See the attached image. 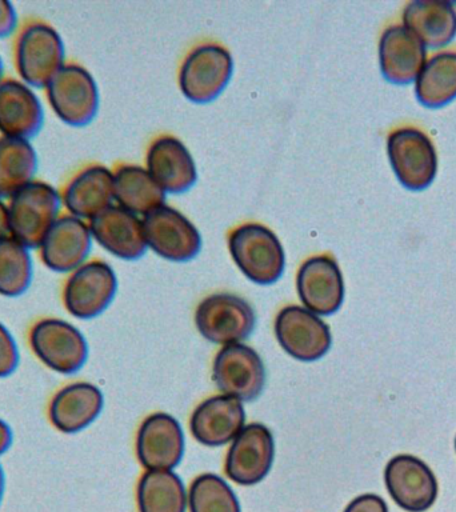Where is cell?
<instances>
[{
    "mask_svg": "<svg viewBox=\"0 0 456 512\" xmlns=\"http://www.w3.org/2000/svg\"><path fill=\"white\" fill-rule=\"evenodd\" d=\"M12 63L19 79L31 88H44L66 63L64 43L46 19L27 16L12 35Z\"/></svg>",
    "mask_w": 456,
    "mask_h": 512,
    "instance_id": "1",
    "label": "cell"
},
{
    "mask_svg": "<svg viewBox=\"0 0 456 512\" xmlns=\"http://www.w3.org/2000/svg\"><path fill=\"white\" fill-rule=\"evenodd\" d=\"M59 191L44 180L34 179L8 199L10 236L27 248L38 250L40 243L60 215Z\"/></svg>",
    "mask_w": 456,
    "mask_h": 512,
    "instance_id": "2",
    "label": "cell"
},
{
    "mask_svg": "<svg viewBox=\"0 0 456 512\" xmlns=\"http://www.w3.org/2000/svg\"><path fill=\"white\" fill-rule=\"evenodd\" d=\"M228 248L236 266L254 283L268 286L282 278L286 256L278 236L259 223L235 228Z\"/></svg>",
    "mask_w": 456,
    "mask_h": 512,
    "instance_id": "3",
    "label": "cell"
},
{
    "mask_svg": "<svg viewBox=\"0 0 456 512\" xmlns=\"http://www.w3.org/2000/svg\"><path fill=\"white\" fill-rule=\"evenodd\" d=\"M43 91L51 110L67 126H87L98 112V84L82 64L64 63Z\"/></svg>",
    "mask_w": 456,
    "mask_h": 512,
    "instance_id": "4",
    "label": "cell"
},
{
    "mask_svg": "<svg viewBox=\"0 0 456 512\" xmlns=\"http://www.w3.org/2000/svg\"><path fill=\"white\" fill-rule=\"evenodd\" d=\"M28 343L39 362L56 374L74 375L87 362V340L67 320L39 319L31 327Z\"/></svg>",
    "mask_w": 456,
    "mask_h": 512,
    "instance_id": "5",
    "label": "cell"
},
{
    "mask_svg": "<svg viewBox=\"0 0 456 512\" xmlns=\"http://www.w3.org/2000/svg\"><path fill=\"white\" fill-rule=\"evenodd\" d=\"M118 290V279L110 264L87 260L68 274L62 288V302L71 316L90 320L110 306Z\"/></svg>",
    "mask_w": 456,
    "mask_h": 512,
    "instance_id": "6",
    "label": "cell"
},
{
    "mask_svg": "<svg viewBox=\"0 0 456 512\" xmlns=\"http://www.w3.org/2000/svg\"><path fill=\"white\" fill-rule=\"evenodd\" d=\"M255 323L251 304L227 292L207 296L195 312V324L200 334L208 342L220 346L242 343L254 331Z\"/></svg>",
    "mask_w": 456,
    "mask_h": 512,
    "instance_id": "7",
    "label": "cell"
},
{
    "mask_svg": "<svg viewBox=\"0 0 456 512\" xmlns=\"http://www.w3.org/2000/svg\"><path fill=\"white\" fill-rule=\"evenodd\" d=\"M387 152L396 178L408 190L422 191L434 182L438 155L434 143L423 131L403 127L391 132Z\"/></svg>",
    "mask_w": 456,
    "mask_h": 512,
    "instance_id": "8",
    "label": "cell"
},
{
    "mask_svg": "<svg viewBox=\"0 0 456 512\" xmlns=\"http://www.w3.org/2000/svg\"><path fill=\"white\" fill-rule=\"evenodd\" d=\"M234 60L219 44H202L184 59L179 72V86L184 96L195 103L218 98L230 82Z\"/></svg>",
    "mask_w": 456,
    "mask_h": 512,
    "instance_id": "9",
    "label": "cell"
},
{
    "mask_svg": "<svg viewBox=\"0 0 456 512\" xmlns=\"http://www.w3.org/2000/svg\"><path fill=\"white\" fill-rule=\"evenodd\" d=\"M275 335L288 355L304 363L322 359L332 344L330 327L319 315L300 306H287L279 312Z\"/></svg>",
    "mask_w": 456,
    "mask_h": 512,
    "instance_id": "10",
    "label": "cell"
},
{
    "mask_svg": "<svg viewBox=\"0 0 456 512\" xmlns=\"http://www.w3.org/2000/svg\"><path fill=\"white\" fill-rule=\"evenodd\" d=\"M212 378L223 395L251 402L262 394L266 370L254 348L243 343L231 344L215 356Z\"/></svg>",
    "mask_w": 456,
    "mask_h": 512,
    "instance_id": "11",
    "label": "cell"
},
{
    "mask_svg": "<svg viewBox=\"0 0 456 512\" xmlns=\"http://www.w3.org/2000/svg\"><path fill=\"white\" fill-rule=\"evenodd\" d=\"M143 227L147 246L172 262H187L202 248L198 228L182 212L166 204L144 215Z\"/></svg>",
    "mask_w": 456,
    "mask_h": 512,
    "instance_id": "12",
    "label": "cell"
},
{
    "mask_svg": "<svg viewBox=\"0 0 456 512\" xmlns=\"http://www.w3.org/2000/svg\"><path fill=\"white\" fill-rule=\"evenodd\" d=\"M274 454L271 431L264 424H248L232 440L224 466L226 475L240 486H254L270 472Z\"/></svg>",
    "mask_w": 456,
    "mask_h": 512,
    "instance_id": "13",
    "label": "cell"
},
{
    "mask_svg": "<svg viewBox=\"0 0 456 512\" xmlns=\"http://www.w3.org/2000/svg\"><path fill=\"white\" fill-rule=\"evenodd\" d=\"M91 246L92 235L88 223L64 212L40 243L39 258L48 270L70 274L87 262Z\"/></svg>",
    "mask_w": 456,
    "mask_h": 512,
    "instance_id": "14",
    "label": "cell"
},
{
    "mask_svg": "<svg viewBox=\"0 0 456 512\" xmlns=\"http://www.w3.org/2000/svg\"><path fill=\"white\" fill-rule=\"evenodd\" d=\"M384 482L394 502L408 512L428 510L438 496L434 472L416 456L392 458L384 470Z\"/></svg>",
    "mask_w": 456,
    "mask_h": 512,
    "instance_id": "15",
    "label": "cell"
},
{
    "mask_svg": "<svg viewBox=\"0 0 456 512\" xmlns=\"http://www.w3.org/2000/svg\"><path fill=\"white\" fill-rule=\"evenodd\" d=\"M58 191L68 214L91 220L112 206L114 172L102 164H88L64 180Z\"/></svg>",
    "mask_w": 456,
    "mask_h": 512,
    "instance_id": "16",
    "label": "cell"
},
{
    "mask_svg": "<svg viewBox=\"0 0 456 512\" xmlns=\"http://www.w3.org/2000/svg\"><path fill=\"white\" fill-rule=\"evenodd\" d=\"M296 288L304 308L319 316L335 314L344 300L339 264L328 255H316L300 266Z\"/></svg>",
    "mask_w": 456,
    "mask_h": 512,
    "instance_id": "17",
    "label": "cell"
},
{
    "mask_svg": "<svg viewBox=\"0 0 456 512\" xmlns=\"http://www.w3.org/2000/svg\"><path fill=\"white\" fill-rule=\"evenodd\" d=\"M136 454L147 471L174 470L184 454V434L178 420L164 412L144 419L136 436Z\"/></svg>",
    "mask_w": 456,
    "mask_h": 512,
    "instance_id": "18",
    "label": "cell"
},
{
    "mask_svg": "<svg viewBox=\"0 0 456 512\" xmlns=\"http://www.w3.org/2000/svg\"><path fill=\"white\" fill-rule=\"evenodd\" d=\"M42 103L34 90L20 79L0 80V135L31 140L42 130Z\"/></svg>",
    "mask_w": 456,
    "mask_h": 512,
    "instance_id": "19",
    "label": "cell"
},
{
    "mask_svg": "<svg viewBox=\"0 0 456 512\" xmlns=\"http://www.w3.org/2000/svg\"><path fill=\"white\" fill-rule=\"evenodd\" d=\"M92 239L124 260L139 259L147 250L143 222L132 212L119 206H111L88 220Z\"/></svg>",
    "mask_w": 456,
    "mask_h": 512,
    "instance_id": "20",
    "label": "cell"
},
{
    "mask_svg": "<svg viewBox=\"0 0 456 512\" xmlns=\"http://www.w3.org/2000/svg\"><path fill=\"white\" fill-rule=\"evenodd\" d=\"M246 412L239 399L216 395L204 400L191 416V432L199 443L220 447L232 442L243 430Z\"/></svg>",
    "mask_w": 456,
    "mask_h": 512,
    "instance_id": "21",
    "label": "cell"
},
{
    "mask_svg": "<svg viewBox=\"0 0 456 512\" xmlns=\"http://www.w3.org/2000/svg\"><path fill=\"white\" fill-rule=\"evenodd\" d=\"M103 394L95 384L75 382L55 392L48 406V419L55 430L76 434L86 430L103 410Z\"/></svg>",
    "mask_w": 456,
    "mask_h": 512,
    "instance_id": "22",
    "label": "cell"
},
{
    "mask_svg": "<svg viewBox=\"0 0 456 512\" xmlns=\"http://www.w3.org/2000/svg\"><path fill=\"white\" fill-rule=\"evenodd\" d=\"M426 60V46L406 27H388L380 36V70L388 82L403 86L414 82Z\"/></svg>",
    "mask_w": 456,
    "mask_h": 512,
    "instance_id": "23",
    "label": "cell"
},
{
    "mask_svg": "<svg viewBox=\"0 0 456 512\" xmlns=\"http://www.w3.org/2000/svg\"><path fill=\"white\" fill-rule=\"evenodd\" d=\"M147 167L159 186L172 194L190 190L198 178L194 158L174 136H162L151 144Z\"/></svg>",
    "mask_w": 456,
    "mask_h": 512,
    "instance_id": "24",
    "label": "cell"
},
{
    "mask_svg": "<svg viewBox=\"0 0 456 512\" xmlns=\"http://www.w3.org/2000/svg\"><path fill=\"white\" fill-rule=\"evenodd\" d=\"M403 26L426 47L440 48L456 36V8L444 0H414L403 10Z\"/></svg>",
    "mask_w": 456,
    "mask_h": 512,
    "instance_id": "25",
    "label": "cell"
},
{
    "mask_svg": "<svg viewBox=\"0 0 456 512\" xmlns=\"http://www.w3.org/2000/svg\"><path fill=\"white\" fill-rule=\"evenodd\" d=\"M114 199L119 207L132 214L147 215L163 206L166 191L148 170L139 166H120L114 172Z\"/></svg>",
    "mask_w": 456,
    "mask_h": 512,
    "instance_id": "26",
    "label": "cell"
},
{
    "mask_svg": "<svg viewBox=\"0 0 456 512\" xmlns=\"http://www.w3.org/2000/svg\"><path fill=\"white\" fill-rule=\"evenodd\" d=\"M415 95L428 108L446 106L456 98V52L432 56L415 80Z\"/></svg>",
    "mask_w": 456,
    "mask_h": 512,
    "instance_id": "27",
    "label": "cell"
},
{
    "mask_svg": "<svg viewBox=\"0 0 456 512\" xmlns=\"http://www.w3.org/2000/svg\"><path fill=\"white\" fill-rule=\"evenodd\" d=\"M36 171L38 154L30 140L0 135V199H10L32 182Z\"/></svg>",
    "mask_w": 456,
    "mask_h": 512,
    "instance_id": "28",
    "label": "cell"
},
{
    "mask_svg": "<svg viewBox=\"0 0 456 512\" xmlns=\"http://www.w3.org/2000/svg\"><path fill=\"white\" fill-rule=\"evenodd\" d=\"M188 494L175 472L147 471L138 486L139 512H186Z\"/></svg>",
    "mask_w": 456,
    "mask_h": 512,
    "instance_id": "29",
    "label": "cell"
},
{
    "mask_svg": "<svg viewBox=\"0 0 456 512\" xmlns=\"http://www.w3.org/2000/svg\"><path fill=\"white\" fill-rule=\"evenodd\" d=\"M30 248L8 235L0 239V296L18 298L32 282Z\"/></svg>",
    "mask_w": 456,
    "mask_h": 512,
    "instance_id": "30",
    "label": "cell"
},
{
    "mask_svg": "<svg viewBox=\"0 0 456 512\" xmlns=\"http://www.w3.org/2000/svg\"><path fill=\"white\" fill-rule=\"evenodd\" d=\"M190 512H240L235 492L220 476L203 474L188 491Z\"/></svg>",
    "mask_w": 456,
    "mask_h": 512,
    "instance_id": "31",
    "label": "cell"
},
{
    "mask_svg": "<svg viewBox=\"0 0 456 512\" xmlns=\"http://www.w3.org/2000/svg\"><path fill=\"white\" fill-rule=\"evenodd\" d=\"M20 363L18 343L10 330L0 323V379L14 374Z\"/></svg>",
    "mask_w": 456,
    "mask_h": 512,
    "instance_id": "32",
    "label": "cell"
},
{
    "mask_svg": "<svg viewBox=\"0 0 456 512\" xmlns=\"http://www.w3.org/2000/svg\"><path fill=\"white\" fill-rule=\"evenodd\" d=\"M344 512H388V508L380 496L364 494L352 500Z\"/></svg>",
    "mask_w": 456,
    "mask_h": 512,
    "instance_id": "33",
    "label": "cell"
},
{
    "mask_svg": "<svg viewBox=\"0 0 456 512\" xmlns=\"http://www.w3.org/2000/svg\"><path fill=\"white\" fill-rule=\"evenodd\" d=\"M18 24V14H16L14 4L7 0H0V39L14 35Z\"/></svg>",
    "mask_w": 456,
    "mask_h": 512,
    "instance_id": "34",
    "label": "cell"
},
{
    "mask_svg": "<svg viewBox=\"0 0 456 512\" xmlns=\"http://www.w3.org/2000/svg\"><path fill=\"white\" fill-rule=\"evenodd\" d=\"M12 439L14 435H12L10 424L0 419V456L10 450Z\"/></svg>",
    "mask_w": 456,
    "mask_h": 512,
    "instance_id": "35",
    "label": "cell"
},
{
    "mask_svg": "<svg viewBox=\"0 0 456 512\" xmlns=\"http://www.w3.org/2000/svg\"><path fill=\"white\" fill-rule=\"evenodd\" d=\"M8 235H10V230H8L7 203L0 199V239L6 238Z\"/></svg>",
    "mask_w": 456,
    "mask_h": 512,
    "instance_id": "36",
    "label": "cell"
},
{
    "mask_svg": "<svg viewBox=\"0 0 456 512\" xmlns=\"http://www.w3.org/2000/svg\"><path fill=\"white\" fill-rule=\"evenodd\" d=\"M4 490H6V475H4L2 464H0V503L3 500Z\"/></svg>",
    "mask_w": 456,
    "mask_h": 512,
    "instance_id": "37",
    "label": "cell"
},
{
    "mask_svg": "<svg viewBox=\"0 0 456 512\" xmlns=\"http://www.w3.org/2000/svg\"><path fill=\"white\" fill-rule=\"evenodd\" d=\"M4 66H3V60L2 56H0V80L4 78Z\"/></svg>",
    "mask_w": 456,
    "mask_h": 512,
    "instance_id": "38",
    "label": "cell"
},
{
    "mask_svg": "<svg viewBox=\"0 0 456 512\" xmlns=\"http://www.w3.org/2000/svg\"><path fill=\"white\" fill-rule=\"evenodd\" d=\"M455 450H456V439H455Z\"/></svg>",
    "mask_w": 456,
    "mask_h": 512,
    "instance_id": "39",
    "label": "cell"
}]
</instances>
